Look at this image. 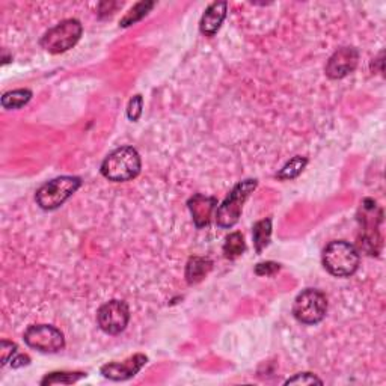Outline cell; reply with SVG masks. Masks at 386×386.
<instances>
[{"mask_svg":"<svg viewBox=\"0 0 386 386\" xmlns=\"http://www.w3.org/2000/svg\"><path fill=\"white\" fill-rule=\"evenodd\" d=\"M142 160L139 152L133 147H121L103 160L101 175L114 182H126L135 180L140 174Z\"/></svg>","mask_w":386,"mask_h":386,"instance_id":"1","label":"cell"},{"mask_svg":"<svg viewBox=\"0 0 386 386\" xmlns=\"http://www.w3.org/2000/svg\"><path fill=\"white\" fill-rule=\"evenodd\" d=\"M361 257L358 249L345 240H335L323 251V266L335 278H349L358 270Z\"/></svg>","mask_w":386,"mask_h":386,"instance_id":"2","label":"cell"},{"mask_svg":"<svg viewBox=\"0 0 386 386\" xmlns=\"http://www.w3.org/2000/svg\"><path fill=\"white\" fill-rule=\"evenodd\" d=\"M82 186V178L64 175L50 180L36 190V204L43 210L52 211L64 206Z\"/></svg>","mask_w":386,"mask_h":386,"instance_id":"3","label":"cell"},{"mask_svg":"<svg viewBox=\"0 0 386 386\" xmlns=\"http://www.w3.org/2000/svg\"><path fill=\"white\" fill-rule=\"evenodd\" d=\"M258 181L255 178L243 180L229 192V195L222 202L216 211V223L220 228H232L240 220L243 206L251 193L257 189Z\"/></svg>","mask_w":386,"mask_h":386,"instance_id":"4","label":"cell"},{"mask_svg":"<svg viewBox=\"0 0 386 386\" xmlns=\"http://www.w3.org/2000/svg\"><path fill=\"white\" fill-rule=\"evenodd\" d=\"M84 34V26L76 18H68L48 29L41 38V47L52 55L65 53L73 48Z\"/></svg>","mask_w":386,"mask_h":386,"instance_id":"5","label":"cell"},{"mask_svg":"<svg viewBox=\"0 0 386 386\" xmlns=\"http://www.w3.org/2000/svg\"><path fill=\"white\" fill-rule=\"evenodd\" d=\"M328 312L326 294L317 288H307L298 294L293 303V316L302 324H317Z\"/></svg>","mask_w":386,"mask_h":386,"instance_id":"6","label":"cell"},{"mask_svg":"<svg viewBox=\"0 0 386 386\" xmlns=\"http://www.w3.org/2000/svg\"><path fill=\"white\" fill-rule=\"evenodd\" d=\"M23 338L30 349L43 353H58L65 347L64 333L58 328L52 326V324H34V326H29Z\"/></svg>","mask_w":386,"mask_h":386,"instance_id":"7","label":"cell"},{"mask_svg":"<svg viewBox=\"0 0 386 386\" xmlns=\"http://www.w3.org/2000/svg\"><path fill=\"white\" fill-rule=\"evenodd\" d=\"M130 321V308L123 300H109L97 311V323L107 335L124 332Z\"/></svg>","mask_w":386,"mask_h":386,"instance_id":"8","label":"cell"},{"mask_svg":"<svg viewBox=\"0 0 386 386\" xmlns=\"http://www.w3.org/2000/svg\"><path fill=\"white\" fill-rule=\"evenodd\" d=\"M148 362V358L145 354L136 353L133 357H130L128 359L123 362H109L101 367L100 373L105 375L106 379L114 380V382H123L128 380L145 367Z\"/></svg>","mask_w":386,"mask_h":386,"instance_id":"9","label":"cell"},{"mask_svg":"<svg viewBox=\"0 0 386 386\" xmlns=\"http://www.w3.org/2000/svg\"><path fill=\"white\" fill-rule=\"evenodd\" d=\"M359 62V52L354 47H342L335 52L326 64V76L329 79L338 80L353 73Z\"/></svg>","mask_w":386,"mask_h":386,"instance_id":"10","label":"cell"},{"mask_svg":"<svg viewBox=\"0 0 386 386\" xmlns=\"http://www.w3.org/2000/svg\"><path fill=\"white\" fill-rule=\"evenodd\" d=\"M218 206V199L213 197L202 195V193H195L189 201L187 207L197 228H204L211 222L213 211Z\"/></svg>","mask_w":386,"mask_h":386,"instance_id":"11","label":"cell"},{"mask_svg":"<svg viewBox=\"0 0 386 386\" xmlns=\"http://www.w3.org/2000/svg\"><path fill=\"white\" fill-rule=\"evenodd\" d=\"M227 8H228L227 2L211 4L201 18V23H199L201 34H204L206 36H215L218 34V30L220 29L223 20L227 17Z\"/></svg>","mask_w":386,"mask_h":386,"instance_id":"12","label":"cell"},{"mask_svg":"<svg viewBox=\"0 0 386 386\" xmlns=\"http://www.w3.org/2000/svg\"><path fill=\"white\" fill-rule=\"evenodd\" d=\"M213 262L208 258L202 257H192L186 266V281L190 286H195V284L201 282L204 279L208 272L211 270Z\"/></svg>","mask_w":386,"mask_h":386,"instance_id":"13","label":"cell"},{"mask_svg":"<svg viewBox=\"0 0 386 386\" xmlns=\"http://www.w3.org/2000/svg\"><path fill=\"white\" fill-rule=\"evenodd\" d=\"M252 239H253V246L255 251L261 253L270 245L272 239V219H262L257 222L252 228Z\"/></svg>","mask_w":386,"mask_h":386,"instance_id":"14","label":"cell"},{"mask_svg":"<svg viewBox=\"0 0 386 386\" xmlns=\"http://www.w3.org/2000/svg\"><path fill=\"white\" fill-rule=\"evenodd\" d=\"M30 100H32V91H29V89L9 91V93L4 94V97H2V106L9 110L22 109L23 106H26L29 103Z\"/></svg>","mask_w":386,"mask_h":386,"instance_id":"15","label":"cell"},{"mask_svg":"<svg viewBox=\"0 0 386 386\" xmlns=\"http://www.w3.org/2000/svg\"><path fill=\"white\" fill-rule=\"evenodd\" d=\"M245 249H246L245 239H243V234L239 231L231 232L225 240V245H223V253H225V258L228 260H234L240 257L241 253L245 252Z\"/></svg>","mask_w":386,"mask_h":386,"instance_id":"16","label":"cell"},{"mask_svg":"<svg viewBox=\"0 0 386 386\" xmlns=\"http://www.w3.org/2000/svg\"><path fill=\"white\" fill-rule=\"evenodd\" d=\"M86 378V373H73V371H55V373H50L47 374L46 378L41 380V385L43 386H47V385H71V383H76L79 382L80 379Z\"/></svg>","mask_w":386,"mask_h":386,"instance_id":"17","label":"cell"},{"mask_svg":"<svg viewBox=\"0 0 386 386\" xmlns=\"http://www.w3.org/2000/svg\"><path fill=\"white\" fill-rule=\"evenodd\" d=\"M308 165V159L307 157H302V156H296V157H293L290 161H287L286 166H284L278 174H277V178L279 180H294V178H298L305 166Z\"/></svg>","mask_w":386,"mask_h":386,"instance_id":"18","label":"cell"},{"mask_svg":"<svg viewBox=\"0 0 386 386\" xmlns=\"http://www.w3.org/2000/svg\"><path fill=\"white\" fill-rule=\"evenodd\" d=\"M154 8V2H139L136 4L133 8L130 9V11L124 15V18L119 22L121 27H128L131 25H135L138 22H140L142 18H144L151 9Z\"/></svg>","mask_w":386,"mask_h":386,"instance_id":"19","label":"cell"},{"mask_svg":"<svg viewBox=\"0 0 386 386\" xmlns=\"http://www.w3.org/2000/svg\"><path fill=\"white\" fill-rule=\"evenodd\" d=\"M142 109H144V100H142V95H135L131 97V100L128 101V107H127V117L130 121H136L140 118L142 115Z\"/></svg>","mask_w":386,"mask_h":386,"instance_id":"20","label":"cell"},{"mask_svg":"<svg viewBox=\"0 0 386 386\" xmlns=\"http://www.w3.org/2000/svg\"><path fill=\"white\" fill-rule=\"evenodd\" d=\"M314 383L323 385V380L311 373H299L286 382V385H314Z\"/></svg>","mask_w":386,"mask_h":386,"instance_id":"21","label":"cell"},{"mask_svg":"<svg viewBox=\"0 0 386 386\" xmlns=\"http://www.w3.org/2000/svg\"><path fill=\"white\" fill-rule=\"evenodd\" d=\"M17 344L13 341H6L4 340L0 342V353H2V367L11 361L15 354H17Z\"/></svg>","mask_w":386,"mask_h":386,"instance_id":"22","label":"cell"},{"mask_svg":"<svg viewBox=\"0 0 386 386\" xmlns=\"http://www.w3.org/2000/svg\"><path fill=\"white\" fill-rule=\"evenodd\" d=\"M281 264L273 262V261H266V262H258L255 266V273L258 277H272L275 275L277 272H279Z\"/></svg>","mask_w":386,"mask_h":386,"instance_id":"23","label":"cell"},{"mask_svg":"<svg viewBox=\"0 0 386 386\" xmlns=\"http://www.w3.org/2000/svg\"><path fill=\"white\" fill-rule=\"evenodd\" d=\"M30 364V358L27 354H15V357L11 359V367L13 368H22L26 367V365Z\"/></svg>","mask_w":386,"mask_h":386,"instance_id":"24","label":"cell"}]
</instances>
